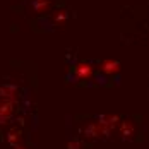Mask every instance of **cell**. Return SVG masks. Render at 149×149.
<instances>
[{"label":"cell","instance_id":"cell-1","mask_svg":"<svg viewBox=\"0 0 149 149\" xmlns=\"http://www.w3.org/2000/svg\"><path fill=\"white\" fill-rule=\"evenodd\" d=\"M118 122H120V117L118 115H111V113L100 115L98 120H96V123L100 125V130H101V135H103V137H108V135L111 134Z\"/></svg>","mask_w":149,"mask_h":149},{"label":"cell","instance_id":"cell-2","mask_svg":"<svg viewBox=\"0 0 149 149\" xmlns=\"http://www.w3.org/2000/svg\"><path fill=\"white\" fill-rule=\"evenodd\" d=\"M93 74H94V67L89 62H79L74 67V75L79 81H89L93 77Z\"/></svg>","mask_w":149,"mask_h":149},{"label":"cell","instance_id":"cell-3","mask_svg":"<svg viewBox=\"0 0 149 149\" xmlns=\"http://www.w3.org/2000/svg\"><path fill=\"white\" fill-rule=\"evenodd\" d=\"M14 100H3V98L0 100V123H7V120L14 113Z\"/></svg>","mask_w":149,"mask_h":149},{"label":"cell","instance_id":"cell-4","mask_svg":"<svg viewBox=\"0 0 149 149\" xmlns=\"http://www.w3.org/2000/svg\"><path fill=\"white\" fill-rule=\"evenodd\" d=\"M100 70L106 75H115L120 70V63L117 60H111V58H106L100 62Z\"/></svg>","mask_w":149,"mask_h":149},{"label":"cell","instance_id":"cell-5","mask_svg":"<svg viewBox=\"0 0 149 149\" xmlns=\"http://www.w3.org/2000/svg\"><path fill=\"white\" fill-rule=\"evenodd\" d=\"M52 5H53L52 0H33V2H31V9H33L34 12H38V14L48 12V10L52 9Z\"/></svg>","mask_w":149,"mask_h":149},{"label":"cell","instance_id":"cell-6","mask_svg":"<svg viewBox=\"0 0 149 149\" xmlns=\"http://www.w3.org/2000/svg\"><path fill=\"white\" fill-rule=\"evenodd\" d=\"M0 98L17 101V88L12 86V84H5V86H2V88H0Z\"/></svg>","mask_w":149,"mask_h":149},{"label":"cell","instance_id":"cell-7","mask_svg":"<svg viewBox=\"0 0 149 149\" xmlns=\"http://www.w3.org/2000/svg\"><path fill=\"white\" fill-rule=\"evenodd\" d=\"M122 139H130L135 134V125L132 122H120V129H118Z\"/></svg>","mask_w":149,"mask_h":149},{"label":"cell","instance_id":"cell-8","mask_svg":"<svg viewBox=\"0 0 149 149\" xmlns=\"http://www.w3.org/2000/svg\"><path fill=\"white\" fill-rule=\"evenodd\" d=\"M82 134L86 135V137H89V139H96V137H100V135H101L100 125H98L96 122H91V123H88V125L82 129Z\"/></svg>","mask_w":149,"mask_h":149},{"label":"cell","instance_id":"cell-9","mask_svg":"<svg viewBox=\"0 0 149 149\" xmlns=\"http://www.w3.org/2000/svg\"><path fill=\"white\" fill-rule=\"evenodd\" d=\"M19 141H21V132L17 129H12L9 132V135H7V142L14 148V146H19Z\"/></svg>","mask_w":149,"mask_h":149},{"label":"cell","instance_id":"cell-10","mask_svg":"<svg viewBox=\"0 0 149 149\" xmlns=\"http://www.w3.org/2000/svg\"><path fill=\"white\" fill-rule=\"evenodd\" d=\"M67 17H69V15H67L65 10H58V12L53 14V22H55V24H63V22L67 21Z\"/></svg>","mask_w":149,"mask_h":149},{"label":"cell","instance_id":"cell-11","mask_svg":"<svg viewBox=\"0 0 149 149\" xmlns=\"http://www.w3.org/2000/svg\"><path fill=\"white\" fill-rule=\"evenodd\" d=\"M67 149H81V142L79 141H69V144H67Z\"/></svg>","mask_w":149,"mask_h":149},{"label":"cell","instance_id":"cell-12","mask_svg":"<svg viewBox=\"0 0 149 149\" xmlns=\"http://www.w3.org/2000/svg\"><path fill=\"white\" fill-rule=\"evenodd\" d=\"M12 149H26V148H22V146H14Z\"/></svg>","mask_w":149,"mask_h":149}]
</instances>
